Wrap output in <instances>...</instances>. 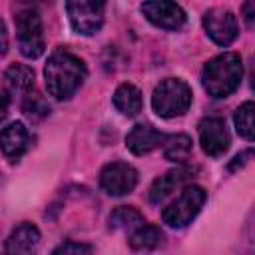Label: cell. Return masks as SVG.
<instances>
[{"mask_svg":"<svg viewBox=\"0 0 255 255\" xmlns=\"http://www.w3.org/2000/svg\"><path fill=\"white\" fill-rule=\"evenodd\" d=\"M88 76V68L84 60L68 50H56L50 54L44 66V80L46 90L56 100L72 98Z\"/></svg>","mask_w":255,"mask_h":255,"instance_id":"6da1fadb","label":"cell"},{"mask_svg":"<svg viewBox=\"0 0 255 255\" xmlns=\"http://www.w3.org/2000/svg\"><path fill=\"white\" fill-rule=\"evenodd\" d=\"M243 78V62L235 52H223L211 58L201 70V86L211 98L231 96Z\"/></svg>","mask_w":255,"mask_h":255,"instance_id":"7a4b0ae2","label":"cell"},{"mask_svg":"<svg viewBox=\"0 0 255 255\" xmlns=\"http://www.w3.org/2000/svg\"><path fill=\"white\" fill-rule=\"evenodd\" d=\"M193 94L191 88L179 78L161 80L151 96V108L159 118H177L183 116L191 106Z\"/></svg>","mask_w":255,"mask_h":255,"instance_id":"3957f363","label":"cell"},{"mask_svg":"<svg viewBox=\"0 0 255 255\" xmlns=\"http://www.w3.org/2000/svg\"><path fill=\"white\" fill-rule=\"evenodd\" d=\"M16 38H18V48L24 58L36 60L44 54V28H42V18L36 10V6H24L16 16Z\"/></svg>","mask_w":255,"mask_h":255,"instance_id":"277c9868","label":"cell"},{"mask_svg":"<svg viewBox=\"0 0 255 255\" xmlns=\"http://www.w3.org/2000/svg\"><path fill=\"white\" fill-rule=\"evenodd\" d=\"M207 199V193L199 185H187L181 189V193L161 211V219L165 225L173 229H181L189 225L195 215L201 211L203 203Z\"/></svg>","mask_w":255,"mask_h":255,"instance_id":"5b68a950","label":"cell"},{"mask_svg":"<svg viewBox=\"0 0 255 255\" xmlns=\"http://www.w3.org/2000/svg\"><path fill=\"white\" fill-rule=\"evenodd\" d=\"M66 14L76 34L94 36L104 26L106 0H66Z\"/></svg>","mask_w":255,"mask_h":255,"instance_id":"8992f818","label":"cell"},{"mask_svg":"<svg viewBox=\"0 0 255 255\" xmlns=\"http://www.w3.org/2000/svg\"><path fill=\"white\" fill-rule=\"evenodd\" d=\"M137 185V169L126 161H112L100 171V187L114 197L128 195Z\"/></svg>","mask_w":255,"mask_h":255,"instance_id":"52a82bcc","label":"cell"},{"mask_svg":"<svg viewBox=\"0 0 255 255\" xmlns=\"http://www.w3.org/2000/svg\"><path fill=\"white\" fill-rule=\"evenodd\" d=\"M203 30L217 46H229L237 34V18L227 8H211L203 14Z\"/></svg>","mask_w":255,"mask_h":255,"instance_id":"ba28073f","label":"cell"},{"mask_svg":"<svg viewBox=\"0 0 255 255\" xmlns=\"http://www.w3.org/2000/svg\"><path fill=\"white\" fill-rule=\"evenodd\" d=\"M141 14L161 30H179L185 24L183 8L173 0H145Z\"/></svg>","mask_w":255,"mask_h":255,"instance_id":"9c48e42d","label":"cell"},{"mask_svg":"<svg viewBox=\"0 0 255 255\" xmlns=\"http://www.w3.org/2000/svg\"><path fill=\"white\" fill-rule=\"evenodd\" d=\"M197 128H199L197 131H199L201 149L207 155L217 157V155L227 151V147H229V131L225 128L223 118H217V116L203 118Z\"/></svg>","mask_w":255,"mask_h":255,"instance_id":"30bf717a","label":"cell"},{"mask_svg":"<svg viewBox=\"0 0 255 255\" xmlns=\"http://www.w3.org/2000/svg\"><path fill=\"white\" fill-rule=\"evenodd\" d=\"M30 145L28 128L22 122H12L0 129V151L6 159L18 161Z\"/></svg>","mask_w":255,"mask_h":255,"instance_id":"8fae6325","label":"cell"},{"mask_svg":"<svg viewBox=\"0 0 255 255\" xmlns=\"http://www.w3.org/2000/svg\"><path fill=\"white\" fill-rule=\"evenodd\" d=\"M165 135L149 124H137L126 135V145L133 155H145L163 143Z\"/></svg>","mask_w":255,"mask_h":255,"instance_id":"7c38bea8","label":"cell"},{"mask_svg":"<svg viewBox=\"0 0 255 255\" xmlns=\"http://www.w3.org/2000/svg\"><path fill=\"white\" fill-rule=\"evenodd\" d=\"M38 245H40V229L34 223L24 221L18 227H14L12 233L8 235L4 243V251L6 253H34Z\"/></svg>","mask_w":255,"mask_h":255,"instance_id":"4fadbf2b","label":"cell"},{"mask_svg":"<svg viewBox=\"0 0 255 255\" xmlns=\"http://www.w3.org/2000/svg\"><path fill=\"white\" fill-rule=\"evenodd\" d=\"M187 179H189V169H187V167H177V169H171V171L159 175V177L151 183V187H149V193H147L149 201L155 203V205L161 203L167 195H171V193H173L177 187H181Z\"/></svg>","mask_w":255,"mask_h":255,"instance_id":"5bb4252c","label":"cell"},{"mask_svg":"<svg viewBox=\"0 0 255 255\" xmlns=\"http://www.w3.org/2000/svg\"><path fill=\"white\" fill-rule=\"evenodd\" d=\"M112 104L122 116L133 118L141 112V92L133 84H120L112 96Z\"/></svg>","mask_w":255,"mask_h":255,"instance_id":"9a60e30c","label":"cell"},{"mask_svg":"<svg viewBox=\"0 0 255 255\" xmlns=\"http://www.w3.org/2000/svg\"><path fill=\"white\" fill-rule=\"evenodd\" d=\"M4 86L10 94H18L24 98L34 90V70L26 64H12L4 72Z\"/></svg>","mask_w":255,"mask_h":255,"instance_id":"2e32d148","label":"cell"},{"mask_svg":"<svg viewBox=\"0 0 255 255\" xmlns=\"http://www.w3.org/2000/svg\"><path fill=\"white\" fill-rule=\"evenodd\" d=\"M163 243V231L157 225L141 223L129 235V247L135 251H151Z\"/></svg>","mask_w":255,"mask_h":255,"instance_id":"e0dca14e","label":"cell"},{"mask_svg":"<svg viewBox=\"0 0 255 255\" xmlns=\"http://www.w3.org/2000/svg\"><path fill=\"white\" fill-rule=\"evenodd\" d=\"M108 223L112 229H122V231H133L137 225L143 223V215L135 209V207H129V205H120L116 207L110 217H108Z\"/></svg>","mask_w":255,"mask_h":255,"instance_id":"ac0fdd59","label":"cell"},{"mask_svg":"<svg viewBox=\"0 0 255 255\" xmlns=\"http://www.w3.org/2000/svg\"><path fill=\"white\" fill-rule=\"evenodd\" d=\"M191 153V137L185 133H175L163 139V155L169 161L183 163Z\"/></svg>","mask_w":255,"mask_h":255,"instance_id":"d6986e66","label":"cell"},{"mask_svg":"<svg viewBox=\"0 0 255 255\" xmlns=\"http://www.w3.org/2000/svg\"><path fill=\"white\" fill-rule=\"evenodd\" d=\"M253 110H255V106H253V102L249 100V102H243V104L235 110V114H233L235 129H237V133H239L243 139H247V141H251L253 135H255V128H253Z\"/></svg>","mask_w":255,"mask_h":255,"instance_id":"ffe728a7","label":"cell"},{"mask_svg":"<svg viewBox=\"0 0 255 255\" xmlns=\"http://www.w3.org/2000/svg\"><path fill=\"white\" fill-rule=\"evenodd\" d=\"M22 112L30 118V120H42L50 114V106L46 104V100L36 94L34 90L28 92L24 98H22Z\"/></svg>","mask_w":255,"mask_h":255,"instance_id":"44dd1931","label":"cell"},{"mask_svg":"<svg viewBox=\"0 0 255 255\" xmlns=\"http://www.w3.org/2000/svg\"><path fill=\"white\" fill-rule=\"evenodd\" d=\"M94 251V247L92 245H88V243H76V241H66V243H62V245H58L56 249H54V255H68V253H92Z\"/></svg>","mask_w":255,"mask_h":255,"instance_id":"7402d4cb","label":"cell"},{"mask_svg":"<svg viewBox=\"0 0 255 255\" xmlns=\"http://www.w3.org/2000/svg\"><path fill=\"white\" fill-rule=\"evenodd\" d=\"M251 153H253L251 149H245L243 153H239V155H235V157H233V161L229 163V171H235L237 167H243V165H245V163L249 161V157H251Z\"/></svg>","mask_w":255,"mask_h":255,"instance_id":"603a6c76","label":"cell"},{"mask_svg":"<svg viewBox=\"0 0 255 255\" xmlns=\"http://www.w3.org/2000/svg\"><path fill=\"white\" fill-rule=\"evenodd\" d=\"M253 0H245L243 2V20L247 28H253Z\"/></svg>","mask_w":255,"mask_h":255,"instance_id":"cb8c5ba5","label":"cell"},{"mask_svg":"<svg viewBox=\"0 0 255 255\" xmlns=\"http://www.w3.org/2000/svg\"><path fill=\"white\" fill-rule=\"evenodd\" d=\"M8 108H10V96L4 88H0V122L8 116Z\"/></svg>","mask_w":255,"mask_h":255,"instance_id":"d4e9b609","label":"cell"},{"mask_svg":"<svg viewBox=\"0 0 255 255\" xmlns=\"http://www.w3.org/2000/svg\"><path fill=\"white\" fill-rule=\"evenodd\" d=\"M8 52V32H6V24L0 18V58Z\"/></svg>","mask_w":255,"mask_h":255,"instance_id":"484cf974","label":"cell"},{"mask_svg":"<svg viewBox=\"0 0 255 255\" xmlns=\"http://www.w3.org/2000/svg\"><path fill=\"white\" fill-rule=\"evenodd\" d=\"M16 2L22 6H36L38 2H46V0H16Z\"/></svg>","mask_w":255,"mask_h":255,"instance_id":"4316f807","label":"cell"}]
</instances>
